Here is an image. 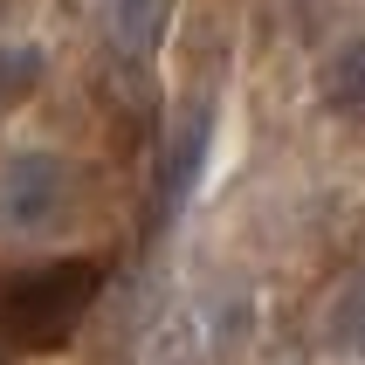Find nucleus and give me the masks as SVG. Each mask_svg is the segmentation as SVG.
I'll use <instances>...</instances> for the list:
<instances>
[{"label": "nucleus", "instance_id": "1", "mask_svg": "<svg viewBox=\"0 0 365 365\" xmlns=\"http://www.w3.org/2000/svg\"><path fill=\"white\" fill-rule=\"evenodd\" d=\"M103 289V269L83 262V255H62V262H41V269H21L0 283V338L14 351H56L76 338L83 310L97 304Z\"/></svg>", "mask_w": 365, "mask_h": 365}, {"label": "nucleus", "instance_id": "2", "mask_svg": "<svg viewBox=\"0 0 365 365\" xmlns=\"http://www.w3.org/2000/svg\"><path fill=\"white\" fill-rule=\"evenodd\" d=\"M69 207V165L56 152H21V159L0 165V227H48Z\"/></svg>", "mask_w": 365, "mask_h": 365}, {"label": "nucleus", "instance_id": "3", "mask_svg": "<svg viewBox=\"0 0 365 365\" xmlns=\"http://www.w3.org/2000/svg\"><path fill=\"white\" fill-rule=\"evenodd\" d=\"M207 152H214V110L186 103L173 118V131H165V145H159V221H173L193 200V186L207 173Z\"/></svg>", "mask_w": 365, "mask_h": 365}, {"label": "nucleus", "instance_id": "4", "mask_svg": "<svg viewBox=\"0 0 365 365\" xmlns=\"http://www.w3.org/2000/svg\"><path fill=\"white\" fill-rule=\"evenodd\" d=\"M165 21H173V0H110V35L124 56H152L165 41Z\"/></svg>", "mask_w": 365, "mask_h": 365}, {"label": "nucleus", "instance_id": "5", "mask_svg": "<svg viewBox=\"0 0 365 365\" xmlns=\"http://www.w3.org/2000/svg\"><path fill=\"white\" fill-rule=\"evenodd\" d=\"M41 69H48L41 48H28V41H0V110H14V103L35 97Z\"/></svg>", "mask_w": 365, "mask_h": 365}, {"label": "nucleus", "instance_id": "6", "mask_svg": "<svg viewBox=\"0 0 365 365\" xmlns=\"http://www.w3.org/2000/svg\"><path fill=\"white\" fill-rule=\"evenodd\" d=\"M359 69H365V48L345 41V48L331 56V69H324V110H338V118L359 110Z\"/></svg>", "mask_w": 365, "mask_h": 365}, {"label": "nucleus", "instance_id": "7", "mask_svg": "<svg viewBox=\"0 0 365 365\" xmlns=\"http://www.w3.org/2000/svg\"><path fill=\"white\" fill-rule=\"evenodd\" d=\"M351 310H359V297L345 289V304H338V351H351Z\"/></svg>", "mask_w": 365, "mask_h": 365}]
</instances>
